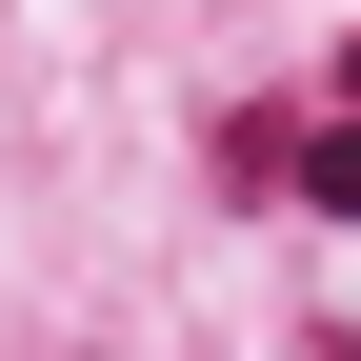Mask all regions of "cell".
Listing matches in <instances>:
<instances>
[{
  "mask_svg": "<svg viewBox=\"0 0 361 361\" xmlns=\"http://www.w3.org/2000/svg\"><path fill=\"white\" fill-rule=\"evenodd\" d=\"M341 101H361V40H341Z\"/></svg>",
  "mask_w": 361,
  "mask_h": 361,
  "instance_id": "3",
  "label": "cell"
},
{
  "mask_svg": "<svg viewBox=\"0 0 361 361\" xmlns=\"http://www.w3.org/2000/svg\"><path fill=\"white\" fill-rule=\"evenodd\" d=\"M221 180H241V201H281V180H301V121H281V101H241V121H221Z\"/></svg>",
  "mask_w": 361,
  "mask_h": 361,
  "instance_id": "1",
  "label": "cell"
},
{
  "mask_svg": "<svg viewBox=\"0 0 361 361\" xmlns=\"http://www.w3.org/2000/svg\"><path fill=\"white\" fill-rule=\"evenodd\" d=\"M301 201H322V221H361V101H341V121H301Z\"/></svg>",
  "mask_w": 361,
  "mask_h": 361,
  "instance_id": "2",
  "label": "cell"
}]
</instances>
